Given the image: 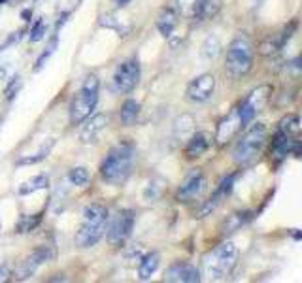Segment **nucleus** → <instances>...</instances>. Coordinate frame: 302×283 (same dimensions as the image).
Listing matches in <instances>:
<instances>
[{
	"label": "nucleus",
	"mask_w": 302,
	"mask_h": 283,
	"mask_svg": "<svg viewBox=\"0 0 302 283\" xmlns=\"http://www.w3.org/2000/svg\"><path fill=\"white\" fill-rule=\"evenodd\" d=\"M134 157H136V149L131 142H119L117 145H113L100 166L104 181L110 185H123L131 178L132 168H134Z\"/></svg>",
	"instance_id": "1"
},
{
	"label": "nucleus",
	"mask_w": 302,
	"mask_h": 283,
	"mask_svg": "<svg viewBox=\"0 0 302 283\" xmlns=\"http://www.w3.org/2000/svg\"><path fill=\"white\" fill-rule=\"evenodd\" d=\"M238 247L232 242H223L217 247H214L208 255L202 259V272L208 280L219 282L230 276L238 263Z\"/></svg>",
	"instance_id": "2"
},
{
	"label": "nucleus",
	"mask_w": 302,
	"mask_h": 283,
	"mask_svg": "<svg viewBox=\"0 0 302 283\" xmlns=\"http://www.w3.org/2000/svg\"><path fill=\"white\" fill-rule=\"evenodd\" d=\"M106 225H108V210L100 204H89L83 210V223L76 232V245L81 249L96 245L106 234Z\"/></svg>",
	"instance_id": "3"
},
{
	"label": "nucleus",
	"mask_w": 302,
	"mask_h": 283,
	"mask_svg": "<svg viewBox=\"0 0 302 283\" xmlns=\"http://www.w3.org/2000/svg\"><path fill=\"white\" fill-rule=\"evenodd\" d=\"M253 44L251 40L244 34L236 36L228 47H226V57H225V72L228 77L232 79H240L251 72L253 68Z\"/></svg>",
	"instance_id": "4"
},
{
	"label": "nucleus",
	"mask_w": 302,
	"mask_h": 283,
	"mask_svg": "<svg viewBox=\"0 0 302 283\" xmlns=\"http://www.w3.org/2000/svg\"><path fill=\"white\" fill-rule=\"evenodd\" d=\"M268 142V129L263 123H255L253 127H249L247 131L242 134V138L236 142L234 151H232V159L236 164L245 166L251 164L266 147Z\"/></svg>",
	"instance_id": "5"
},
{
	"label": "nucleus",
	"mask_w": 302,
	"mask_h": 283,
	"mask_svg": "<svg viewBox=\"0 0 302 283\" xmlns=\"http://www.w3.org/2000/svg\"><path fill=\"white\" fill-rule=\"evenodd\" d=\"M98 91H100L98 77L94 74H89L83 79L79 91L74 94V100L70 106V121L74 125H81L85 119L93 115L94 108L98 104Z\"/></svg>",
	"instance_id": "6"
},
{
	"label": "nucleus",
	"mask_w": 302,
	"mask_h": 283,
	"mask_svg": "<svg viewBox=\"0 0 302 283\" xmlns=\"http://www.w3.org/2000/svg\"><path fill=\"white\" fill-rule=\"evenodd\" d=\"M134 226V212L121 210L112 217V221L106 225V240L110 245H123L132 232Z\"/></svg>",
	"instance_id": "7"
},
{
	"label": "nucleus",
	"mask_w": 302,
	"mask_h": 283,
	"mask_svg": "<svg viewBox=\"0 0 302 283\" xmlns=\"http://www.w3.org/2000/svg\"><path fill=\"white\" fill-rule=\"evenodd\" d=\"M272 94V87L270 85H259L251 93L245 96V100L238 108H240V117H242V125H249L257 117V113L263 112V108L270 100Z\"/></svg>",
	"instance_id": "8"
},
{
	"label": "nucleus",
	"mask_w": 302,
	"mask_h": 283,
	"mask_svg": "<svg viewBox=\"0 0 302 283\" xmlns=\"http://www.w3.org/2000/svg\"><path fill=\"white\" fill-rule=\"evenodd\" d=\"M299 119L297 117H287L280 123V129L276 132V138L272 142V155L276 160H282L287 157L295 147V132H297Z\"/></svg>",
	"instance_id": "9"
},
{
	"label": "nucleus",
	"mask_w": 302,
	"mask_h": 283,
	"mask_svg": "<svg viewBox=\"0 0 302 283\" xmlns=\"http://www.w3.org/2000/svg\"><path fill=\"white\" fill-rule=\"evenodd\" d=\"M138 81H140V63L136 59H129L121 63L113 74V89L121 94L131 93Z\"/></svg>",
	"instance_id": "10"
},
{
	"label": "nucleus",
	"mask_w": 302,
	"mask_h": 283,
	"mask_svg": "<svg viewBox=\"0 0 302 283\" xmlns=\"http://www.w3.org/2000/svg\"><path fill=\"white\" fill-rule=\"evenodd\" d=\"M242 129H244V125H242V117H240V108L236 106V108H232V110L219 121V125H217L216 142L219 145H225V143H228V142L232 140Z\"/></svg>",
	"instance_id": "11"
},
{
	"label": "nucleus",
	"mask_w": 302,
	"mask_h": 283,
	"mask_svg": "<svg viewBox=\"0 0 302 283\" xmlns=\"http://www.w3.org/2000/svg\"><path fill=\"white\" fill-rule=\"evenodd\" d=\"M206 187V176L202 174V170H191L185 179L181 181V185L178 189V200L181 202H189V200H193V198H197L202 191Z\"/></svg>",
	"instance_id": "12"
},
{
	"label": "nucleus",
	"mask_w": 302,
	"mask_h": 283,
	"mask_svg": "<svg viewBox=\"0 0 302 283\" xmlns=\"http://www.w3.org/2000/svg\"><path fill=\"white\" fill-rule=\"evenodd\" d=\"M216 91V77L212 74H202L187 85V98L193 102H206Z\"/></svg>",
	"instance_id": "13"
},
{
	"label": "nucleus",
	"mask_w": 302,
	"mask_h": 283,
	"mask_svg": "<svg viewBox=\"0 0 302 283\" xmlns=\"http://www.w3.org/2000/svg\"><path fill=\"white\" fill-rule=\"evenodd\" d=\"M49 257H51V253H49V249H46V247L34 249V251L28 255L25 261H21L19 266L15 268L17 280H28L30 276H34V272H36L38 268L46 263V261H49Z\"/></svg>",
	"instance_id": "14"
},
{
	"label": "nucleus",
	"mask_w": 302,
	"mask_h": 283,
	"mask_svg": "<svg viewBox=\"0 0 302 283\" xmlns=\"http://www.w3.org/2000/svg\"><path fill=\"white\" fill-rule=\"evenodd\" d=\"M164 282L170 283H197L200 282V272L197 266L189 263H176L172 264L164 272Z\"/></svg>",
	"instance_id": "15"
},
{
	"label": "nucleus",
	"mask_w": 302,
	"mask_h": 283,
	"mask_svg": "<svg viewBox=\"0 0 302 283\" xmlns=\"http://www.w3.org/2000/svg\"><path fill=\"white\" fill-rule=\"evenodd\" d=\"M85 125L81 127V131H79V140L83 142V143H91L98 138V134L110 125V115L108 113H100V115H94L91 117L89 121L85 119Z\"/></svg>",
	"instance_id": "16"
},
{
	"label": "nucleus",
	"mask_w": 302,
	"mask_h": 283,
	"mask_svg": "<svg viewBox=\"0 0 302 283\" xmlns=\"http://www.w3.org/2000/svg\"><path fill=\"white\" fill-rule=\"evenodd\" d=\"M210 143H212V136L208 132H195L189 138V143L187 147H185V155H187L189 159H198L200 155H204L210 149Z\"/></svg>",
	"instance_id": "17"
},
{
	"label": "nucleus",
	"mask_w": 302,
	"mask_h": 283,
	"mask_svg": "<svg viewBox=\"0 0 302 283\" xmlns=\"http://www.w3.org/2000/svg\"><path fill=\"white\" fill-rule=\"evenodd\" d=\"M178 27V11L172 8L160 9V13L157 15V28L164 38H170L174 28Z\"/></svg>",
	"instance_id": "18"
},
{
	"label": "nucleus",
	"mask_w": 302,
	"mask_h": 283,
	"mask_svg": "<svg viewBox=\"0 0 302 283\" xmlns=\"http://www.w3.org/2000/svg\"><path fill=\"white\" fill-rule=\"evenodd\" d=\"M293 25L289 28L285 27L282 32H278V34H272L270 38H266V42H263V46H261V51H263L264 55H270V53H276V51H280L283 47V44L291 38V32H293Z\"/></svg>",
	"instance_id": "19"
},
{
	"label": "nucleus",
	"mask_w": 302,
	"mask_h": 283,
	"mask_svg": "<svg viewBox=\"0 0 302 283\" xmlns=\"http://www.w3.org/2000/svg\"><path fill=\"white\" fill-rule=\"evenodd\" d=\"M159 261L160 255L157 251H151V253L144 255L140 266H138V280L140 282H148L151 276L155 274V270L159 268Z\"/></svg>",
	"instance_id": "20"
},
{
	"label": "nucleus",
	"mask_w": 302,
	"mask_h": 283,
	"mask_svg": "<svg viewBox=\"0 0 302 283\" xmlns=\"http://www.w3.org/2000/svg\"><path fill=\"white\" fill-rule=\"evenodd\" d=\"M138 113H140V104L136 102L134 98L125 100L121 106V123L125 127H131L138 119Z\"/></svg>",
	"instance_id": "21"
},
{
	"label": "nucleus",
	"mask_w": 302,
	"mask_h": 283,
	"mask_svg": "<svg viewBox=\"0 0 302 283\" xmlns=\"http://www.w3.org/2000/svg\"><path fill=\"white\" fill-rule=\"evenodd\" d=\"M49 185V178L46 174H40V176H34L28 181H25L21 187H19V195L21 197H27V195H32L34 191H40V189H46Z\"/></svg>",
	"instance_id": "22"
},
{
	"label": "nucleus",
	"mask_w": 302,
	"mask_h": 283,
	"mask_svg": "<svg viewBox=\"0 0 302 283\" xmlns=\"http://www.w3.org/2000/svg\"><path fill=\"white\" fill-rule=\"evenodd\" d=\"M193 131H195V119L191 115H179L176 119V125H174V132L178 138H191L193 136Z\"/></svg>",
	"instance_id": "23"
},
{
	"label": "nucleus",
	"mask_w": 302,
	"mask_h": 283,
	"mask_svg": "<svg viewBox=\"0 0 302 283\" xmlns=\"http://www.w3.org/2000/svg\"><path fill=\"white\" fill-rule=\"evenodd\" d=\"M179 13L187 15V17H200V6L202 0H176Z\"/></svg>",
	"instance_id": "24"
},
{
	"label": "nucleus",
	"mask_w": 302,
	"mask_h": 283,
	"mask_svg": "<svg viewBox=\"0 0 302 283\" xmlns=\"http://www.w3.org/2000/svg\"><path fill=\"white\" fill-rule=\"evenodd\" d=\"M42 221V213H34V215H21L17 221V225H15V230H17L19 234H23V232H30V230H34L38 226V223Z\"/></svg>",
	"instance_id": "25"
},
{
	"label": "nucleus",
	"mask_w": 302,
	"mask_h": 283,
	"mask_svg": "<svg viewBox=\"0 0 302 283\" xmlns=\"http://www.w3.org/2000/svg\"><path fill=\"white\" fill-rule=\"evenodd\" d=\"M68 179L74 183L76 187H85V185L89 183L91 176H89V170H87V168H83V166H77V168H74L70 174H68Z\"/></svg>",
	"instance_id": "26"
},
{
	"label": "nucleus",
	"mask_w": 302,
	"mask_h": 283,
	"mask_svg": "<svg viewBox=\"0 0 302 283\" xmlns=\"http://www.w3.org/2000/svg\"><path fill=\"white\" fill-rule=\"evenodd\" d=\"M219 49H221L219 40H217L216 36H210V38H206V42H204L202 55L206 57V59H216V57L219 55Z\"/></svg>",
	"instance_id": "27"
},
{
	"label": "nucleus",
	"mask_w": 302,
	"mask_h": 283,
	"mask_svg": "<svg viewBox=\"0 0 302 283\" xmlns=\"http://www.w3.org/2000/svg\"><path fill=\"white\" fill-rule=\"evenodd\" d=\"M247 221V212H242V213H232L225 221V232H232V230H238L240 226Z\"/></svg>",
	"instance_id": "28"
},
{
	"label": "nucleus",
	"mask_w": 302,
	"mask_h": 283,
	"mask_svg": "<svg viewBox=\"0 0 302 283\" xmlns=\"http://www.w3.org/2000/svg\"><path fill=\"white\" fill-rule=\"evenodd\" d=\"M53 142H55V140H53ZM53 142H51V143H47L44 149L40 151V153H36V155H32V157H21V159L17 160V166H23V164L27 166V164H34V162H40V160H44V159H46L47 153L51 151V145H53Z\"/></svg>",
	"instance_id": "29"
},
{
	"label": "nucleus",
	"mask_w": 302,
	"mask_h": 283,
	"mask_svg": "<svg viewBox=\"0 0 302 283\" xmlns=\"http://www.w3.org/2000/svg\"><path fill=\"white\" fill-rule=\"evenodd\" d=\"M100 25H102V27H108V28H113V30H119L121 36H125L127 30H129V27H121L119 21H117V17H113V15H104V17L100 19Z\"/></svg>",
	"instance_id": "30"
},
{
	"label": "nucleus",
	"mask_w": 302,
	"mask_h": 283,
	"mask_svg": "<svg viewBox=\"0 0 302 283\" xmlns=\"http://www.w3.org/2000/svg\"><path fill=\"white\" fill-rule=\"evenodd\" d=\"M55 47H57V38H53V40L49 42V46L46 47V51H44V53H42L40 57H38L36 66H34V72H38V70H42V68H44V63H46L47 59L51 57V53L55 51Z\"/></svg>",
	"instance_id": "31"
},
{
	"label": "nucleus",
	"mask_w": 302,
	"mask_h": 283,
	"mask_svg": "<svg viewBox=\"0 0 302 283\" xmlns=\"http://www.w3.org/2000/svg\"><path fill=\"white\" fill-rule=\"evenodd\" d=\"M44 34H46V23H44V19H38L30 30V42H40Z\"/></svg>",
	"instance_id": "32"
},
{
	"label": "nucleus",
	"mask_w": 302,
	"mask_h": 283,
	"mask_svg": "<svg viewBox=\"0 0 302 283\" xmlns=\"http://www.w3.org/2000/svg\"><path fill=\"white\" fill-rule=\"evenodd\" d=\"M19 87H21V81H19V77L15 75V77L11 79V85L6 89V98H8V100H11V98L15 96V93L19 91Z\"/></svg>",
	"instance_id": "33"
},
{
	"label": "nucleus",
	"mask_w": 302,
	"mask_h": 283,
	"mask_svg": "<svg viewBox=\"0 0 302 283\" xmlns=\"http://www.w3.org/2000/svg\"><path fill=\"white\" fill-rule=\"evenodd\" d=\"M9 280V268L6 264L0 266V282H8Z\"/></svg>",
	"instance_id": "34"
},
{
	"label": "nucleus",
	"mask_w": 302,
	"mask_h": 283,
	"mask_svg": "<svg viewBox=\"0 0 302 283\" xmlns=\"http://www.w3.org/2000/svg\"><path fill=\"white\" fill-rule=\"evenodd\" d=\"M30 15H32L30 9H23V11H21V17L25 19V21H30Z\"/></svg>",
	"instance_id": "35"
},
{
	"label": "nucleus",
	"mask_w": 302,
	"mask_h": 283,
	"mask_svg": "<svg viewBox=\"0 0 302 283\" xmlns=\"http://www.w3.org/2000/svg\"><path fill=\"white\" fill-rule=\"evenodd\" d=\"M113 2H115V6H117V8H125L131 0H113Z\"/></svg>",
	"instance_id": "36"
},
{
	"label": "nucleus",
	"mask_w": 302,
	"mask_h": 283,
	"mask_svg": "<svg viewBox=\"0 0 302 283\" xmlns=\"http://www.w3.org/2000/svg\"><path fill=\"white\" fill-rule=\"evenodd\" d=\"M295 65H297V68H299V70H302V55L297 59V63H295Z\"/></svg>",
	"instance_id": "37"
},
{
	"label": "nucleus",
	"mask_w": 302,
	"mask_h": 283,
	"mask_svg": "<svg viewBox=\"0 0 302 283\" xmlns=\"http://www.w3.org/2000/svg\"><path fill=\"white\" fill-rule=\"evenodd\" d=\"M6 77V70L4 68H0V79H4Z\"/></svg>",
	"instance_id": "38"
}]
</instances>
